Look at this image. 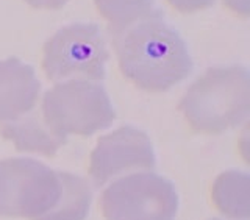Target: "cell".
Wrapping results in <instances>:
<instances>
[{"instance_id":"1","label":"cell","mask_w":250,"mask_h":220,"mask_svg":"<svg viewBox=\"0 0 250 220\" xmlns=\"http://www.w3.org/2000/svg\"><path fill=\"white\" fill-rule=\"evenodd\" d=\"M113 45L124 77L148 92L170 89L194 69L185 41L164 19L136 23Z\"/></svg>"},{"instance_id":"2","label":"cell","mask_w":250,"mask_h":220,"mask_svg":"<svg viewBox=\"0 0 250 220\" xmlns=\"http://www.w3.org/2000/svg\"><path fill=\"white\" fill-rule=\"evenodd\" d=\"M191 128L221 135L247 120L250 113V74L244 66L211 67L195 80L180 101Z\"/></svg>"},{"instance_id":"3","label":"cell","mask_w":250,"mask_h":220,"mask_svg":"<svg viewBox=\"0 0 250 220\" xmlns=\"http://www.w3.org/2000/svg\"><path fill=\"white\" fill-rule=\"evenodd\" d=\"M42 119L55 135L92 136L116 119V111L104 86L88 80H70L55 84L45 92Z\"/></svg>"},{"instance_id":"4","label":"cell","mask_w":250,"mask_h":220,"mask_svg":"<svg viewBox=\"0 0 250 220\" xmlns=\"http://www.w3.org/2000/svg\"><path fill=\"white\" fill-rule=\"evenodd\" d=\"M109 52L100 27L96 23H70L60 28L42 49V69L52 81H102L106 77Z\"/></svg>"},{"instance_id":"5","label":"cell","mask_w":250,"mask_h":220,"mask_svg":"<svg viewBox=\"0 0 250 220\" xmlns=\"http://www.w3.org/2000/svg\"><path fill=\"white\" fill-rule=\"evenodd\" d=\"M58 170L31 158L0 160V217L36 220L57 205Z\"/></svg>"},{"instance_id":"6","label":"cell","mask_w":250,"mask_h":220,"mask_svg":"<svg viewBox=\"0 0 250 220\" xmlns=\"http://www.w3.org/2000/svg\"><path fill=\"white\" fill-rule=\"evenodd\" d=\"M106 220H175V186L156 174H133L111 183L102 194Z\"/></svg>"},{"instance_id":"7","label":"cell","mask_w":250,"mask_h":220,"mask_svg":"<svg viewBox=\"0 0 250 220\" xmlns=\"http://www.w3.org/2000/svg\"><path fill=\"white\" fill-rule=\"evenodd\" d=\"M156 156L147 133L130 125L114 130L97 140L91 153L89 175L97 187L131 170H153Z\"/></svg>"},{"instance_id":"8","label":"cell","mask_w":250,"mask_h":220,"mask_svg":"<svg viewBox=\"0 0 250 220\" xmlns=\"http://www.w3.org/2000/svg\"><path fill=\"white\" fill-rule=\"evenodd\" d=\"M39 91L41 83L33 67L19 58L0 60V123H10L35 109Z\"/></svg>"},{"instance_id":"9","label":"cell","mask_w":250,"mask_h":220,"mask_svg":"<svg viewBox=\"0 0 250 220\" xmlns=\"http://www.w3.org/2000/svg\"><path fill=\"white\" fill-rule=\"evenodd\" d=\"M2 135L14 144L16 150L30 152L44 156H53L66 139L57 136L47 127L42 114L31 109L25 116L19 117L2 128Z\"/></svg>"},{"instance_id":"10","label":"cell","mask_w":250,"mask_h":220,"mask_svg":"<svg viewBox=\"0 0 250 220\" xmlns=\"http://www.w3.org/2000/svg\"><path fill=\"white\" fill-rule=\"evenodd\" d=\"M96 8L108 22V33L113 41L136 23L164 19V13L155 0H96Z\"/></svg>"},{"instance_id":"11","label":"cell","mask_w":250,"mask_h":220,"mask_svg":"<svg viewBox=\"0 0 250 220\" xmlns=\"http://www.w3.org/2000/svg\"><path fill=\"white\" fill-rule=\"evenodd\" d=\"M214 206L234 220L250 217V177L246 172L229 170L221 174L211 189Z\"/></svg>"},{"instance_id":"12","label":"cell","mask_w":250,"mask_h":220,"mask_svg":"<svg viewBox=\"0 0 250 220\" xmlns=\"http://www.w3.org/2000/svg\"><path fill=\"white\" fill-rule=\"evenodd\" d=\"M61 192L57 205L36 220H84L89 214L92 192L84 178L58 172Z\"/></svg>"},{"instance_id":"13","label":"cell","mask_w":250,"mask_h":220,"mask_svg":"<svg viewBox=\"0 0 250 220\" xmlns=\"http://www.w3.org/2000/svg\"><path fill=\"white\" fill-rule=\"evenodd\" d=\"M180 13H195L213 6L216 0H167Z\"/></svg>"},{"instance_id":"14","label":"cell","mask_w":250,"mask_h":220,"mask_svg":"<svg viewBox=\"0 0 250 220\" xmlns=\"http://www.w3.org/2000/svg\"><path fill=\"white\" fill-rule=\"evenodd\" d=\"M25 3L30 6L36 8V10H50V11H57L61 10L69 0H23Z\"/></svg>"},{"instance_id":"15","label":"cell","mask_w":250,"mask_h":220,"mask_svg":"<svg viewBox=\"0 0 250 220\" xmlns=\"http://www.w3.org/2000/svg\"><path fill=\"white\" fill-rule=\"evenodd\" d=\"M224 5L229 8L234 14H239L242 18H247L250 13V3L249 0H222Z\"/></svg>"},{"instance_id":"16","label":"cell","mask_w":250,"mask_h":220,"mask_svg":"<svg viewBox=\"0 0 250 220\" xmlns=\"http://www.w3.org/2000/svg\"><path fill=\"white\" fill-rule=\"evenodd\" d=\"M213 220H219V219H213Z\"/></svg>"}]
</instances>
